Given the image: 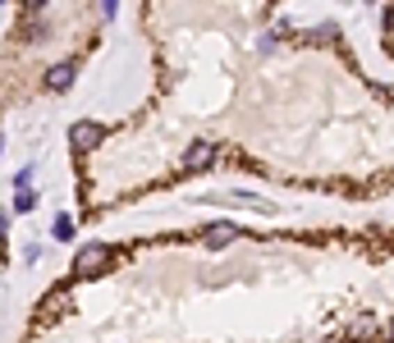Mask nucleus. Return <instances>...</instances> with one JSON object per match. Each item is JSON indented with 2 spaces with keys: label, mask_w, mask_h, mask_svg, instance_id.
<instances>
[{
  "label": "nucleus",
  "mask_w": 394,
  "mask_h": 343,
  "mask_svg": "<svg viewBox=\"0 0 394 343\" xmlns=\"http://www.w3.org/2000/svg\"><path fill=\"white\" fill-rule=\"evenodd\" d=\"M234 238H243V229L234 220H216V224H207V229H202V247H207V252H220V247H230Z\"/></svg>",
  "instance_id": "7ed1b4c3"
},
{
  "label": "nucleus",
  "mask_w": 394,
  "mask_h": 343,
  "mask_svg": "<svg viewBox=\"0 0 394 343\" xmlns=\"http://www.w3.org/2000/svg\"><path fill=\"white\" fill-rule=\"evenodd\" d=\"M28 183H33V165H23L19 174H14V188H28Z\"/></svg>",
  "instance_id": "0eeeda50"
},
{
  "label": "nucleus",
  "mask_w": 394,
  "mask_h": 343,
  "mask_svg": "<svg viewBox=\"0 0 394 343\" xmlns=\"http://www.w3.org/2000/svg\"><path fill=\"white\" fill-rule=\"evenodd\" d=\"M110 247L106 243H88V247H78V256H74V279H97L101 270L110 266Z\"/></svg>",
  "instance_id": "f257e3e1"
},
{
  "label": "nucleus",
  "mask_w": 394,
  "mask_h": 343,
  "mask_svg": "<svg viewBox=\"0 0 394 343\" xmlns=\"http://www.w3.org/2000/svg\"><path fill=\"white\" fill-rule=\"evenodd\" d=\"M101 142H106V124L78 119L74 128H69V147H74V156H88V151H97Z\"/></svg>",
  "instance_id": "f03ea898"
},
{
  "label": "nucleus",
  "mask_w": 394,
  "mask_h": 343,
  "mask_svg": "<svg viewBox=\"0 0 394 343\" xmlns=\"http://www.w3.org/2000/svg\"><path fill=\"white\" fill-rule=\"evenodd\" d=\"M74 83H78V65H74V60H60V65L46 69V92H55V97L69 92Z\"/></svg>",
  "instance_id": "20e7f679"
},
{
  "label": "nucleus",
  "mask_w": 394,
  "mask_h": 343,
  "mask_svg": "<svg viewBox=\"0 0 394 343\" xmlns=\"http://www.w3.org/2000/svg\"><path fill=\"white\" fill-rule=\"evenodd\" d=\"M101 14L110 19V14H115V0H101Z\"/></svg>",
  "instance_id": "6e6552de"
},
{
  "label": "nucleus",
  "mask_w": 394,
  "mask_h": 343,
  "mask_svg": "<svg viewBox=\"0 0 394 343\" xmlns=\"http://www.w3.org/2000/svg\"><path fill=\"white\" fill-rule=\"evenodd\" d=\"M33 206H37V192L33 188H19V192H14V215H28Z\"/></svg>",
  "instance_id": "39448f33"
},
{
  "label": "nucleus",
  "mask_w": 394,
  "mask_h": 343,
  "mask_svg": "<svg viewBox=\"0 0 394 343\" xmlns=\"http://www.w3.org/2000/svg\"><path fill=\"white\" fill-rule=\"evenodd\" d=\"M51 238H55V243H74V220H69V215H60V220H55V229H51Z\"/></svg>",
  "instance_id": "423d86ee"
}]
</instances>
